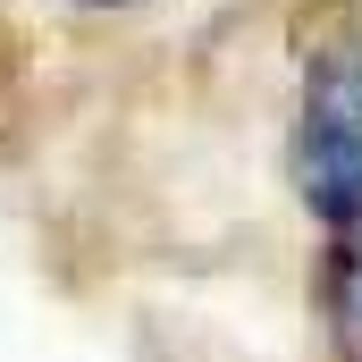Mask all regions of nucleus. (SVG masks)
<instances>
[{
  "instance_id": "nucleus-2",
  "label": "nucleus",
  "mask_w": 362,
  "mask_h": 362,
  "mask_svg": "<svg viewBox=\"0 0 362 362\" xmlns=\"http://www.w3.org/2000/svg\"><path fill=\"white\" fill-rule=\"evenodd\" d=\"M320 320H329V346L346 362H362V219L329 228V253H320Z\"/></svg>"
},
{
  "instance_id": "nucleus-1",
  "label": "nucleus",
  "mask_w": 362,
  "mask_h": 362,
  "mask_svg": "<svg viewBox=\"0 0 362 362\" xmlns=\"http://www.w3.org/2000/svg\"><path fill=\"white\" fill-rule=\"evenodd\" d=\"M295 185L312 202L320 228L362 219V34L329 42L303 68V101H295Z\"/></svg>"
},
{
  "instance_id": "nucleus-3",
  "label": "nucleus",
  "mask_w": 362,
  "mask_h": 362,
  "mask_svg": "<svg viewBox=\"0 0 362 362\" xmlns=\"http://www.w3.org/2000/svg\"><path fill=\"white\" fill-rule=\"evenodd\" d=\"M85 8H135V0H85Z\"/></svg>"
}]
</instances>
